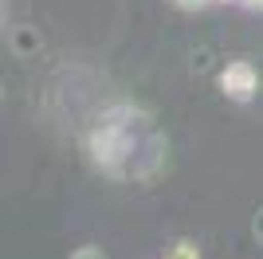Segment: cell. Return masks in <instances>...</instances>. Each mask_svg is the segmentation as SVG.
Segmentation results:
<instances>
[{
  "label": "cell",
  "instance_id": "obj_7",
  "mask_svg": "<svg viewBox=\"0 0 263 259\" xmlns=\"http://www.w3.org/2000/svg\"><path fill=\"white\" fill-rule=\"evenodd\" d=\"M236 4H243V8H252V12H263V0H236Z\"/></svg>",
  "mask_w": 263,
  "mask_h": 259
},
{
  "label": "cell",
  "instance_id": "obj_1",
  "mask_svg": "<svg viewBox=\"0 0 263 259\" xmlns=\"http://www.w3.org/2000/svg\"><path fill=\"white\" fill-rule=\"evenodd\" d=\"M130 110H110L102 114L99 126L87 134V153L90 161L99 165L110 177H126V173L138 165V134H134Z\"/></svg>",
  "mask_w": 263,
  "mask_h": 259
},
{
  "label": "cell",
  "instance_id": "obj_4",
  "mask_svg": "<svg viewBox=\"0 0 263 259\" xmlns=\"http://www.w3.org/2000/svg\"><path fill=\"white\" fill-rule=\"evenodd\" d=\"M67 259H106V251H102L99 244H79V248L71 251Z\"/></svg>",
  "mask_w": 263,
  "mask_h": 259
},
{
  "label": "cell",
  "instance_id": "obj_3",
  "mask_svg": "<svg viewBox=\"0 0 263 259\" xmlns=\"http://www.w3.org/2000/svg\"><path fill=\"white\" fill-rule=\"evenodd\" d=\"M165 259H204V255H200V248L193 239H173V244L165 248Z\"/></svg>",
  "mask_w": 263,
  "mask_h": 259
},
{
  "label": "cell",
  "instance_id": "obj_2",
  "mask_svg": "<svg viewBox=\"0 0 263 259\" xmlns=\"http://www.w3.org/2000/svg\"><path fill=\"white\" fill-rule=\"evenodd\" d=\"M220 95L232 102H252L259 95V71L248 59H228L220 71Z\"/></svg>",
  "mask_w": 263,
  "mask_h": 259
},
{
  "label": "cell",
  "instance_id": "obj_6",
  "mask_svg": "<svg viewBox=\"0 0 263 259\" xmlns=\"http://www.w3.org/2000/svg\"><path fill=\"white\" fill-rule=\"evenodd\" d=\"M252 232H255V239H259V244H263V208H259V212H255V220H252Z\"/></svg>",
  "mask_w": 263,
  "mask_h": 259
},
{
  "label": "cell",
  "instance_id": "obj_5",
  "mask_svg": "<svg viewBox=\"0 0 263 259\" xmlns=\"http://www.w3.org/2000/svg\"><path fill=\"white\" fill-rule=\"evenodd\" d=\"M177 8H185V12H197V8H209V4H216V0H173Z\"/></svg>",
  "mask_w": 263,
  "mask_h": 259
},
{
  "label": "cell",
  "instance_id": "obj_8",
  "mask_svg": "<svg viewBox=\"0 0 263 259\" xmlns=\"http://www.w3.org/2000/svg\"><path fill=\"white\" fill-rule=\"evenodd\" d=\"M216 4H236V0H216Z\"/></svg>",
  "mask_w": 263,
  "mask_h": 259
}]
</instances>
